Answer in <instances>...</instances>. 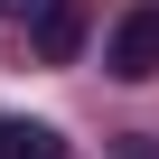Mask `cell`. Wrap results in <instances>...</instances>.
Segmentation results:
<instances>
[{
	"label": "cell",
	"mask_w": 159,
	"mask_h": 159,
	"mask_svg": "<svg viewBox=\"0 0 159 159\" xmlns=\"http://www.w3.org/2000/svg\"><path fill=\"white\" fill-rule=\"evenodd\" d=\"M0 28H10L38 66H66L84 47V0H0Z\"/></svg>",
	"instance_id": "1"
},
{
	"label": "cell",
	"mask_w": 159,
	"mask_h": 159,
	"mask_svg": "<svg viewBox=\"0 0 159 159\" xmlns=\"http://www.w3.org/2000/svg\"><path fill=\"white\" fill-rule=\"evenodd\" d=\"M103 66L122 75V84H150V75H159V0H150V10H131V19L112 28V47H103Z\"/></svg>",
	"instance_id": "2"
},
{
	"label": "cell",
	"mask_w": 159,
	"mask_h": 159,
	"mask_svg": "<svg viewBox=\"0 0 159 159\" xmlns=\"http://www.w3.org/2000/svg\"><path fill=\"white\" fill-rule=\"evenodd\" d=\"M0 159H66V140L47 122H0Z\"/></svg>",
	"instance_id": "3"
},
{
	"label": "cell",
	"mask_w": 159,
	"mask_h": 159,
	"mask_svg": "<svg viewBox=\"0 0 159 159\" xmlns=\"http://www.w3.org/2000/svg\"><path fill=\"white\" fill-rule=\"evenodd\" d=\"M131 159H150V150H131Z\"/></svg>",
	"instance_id": "4"
}]
</instances>
